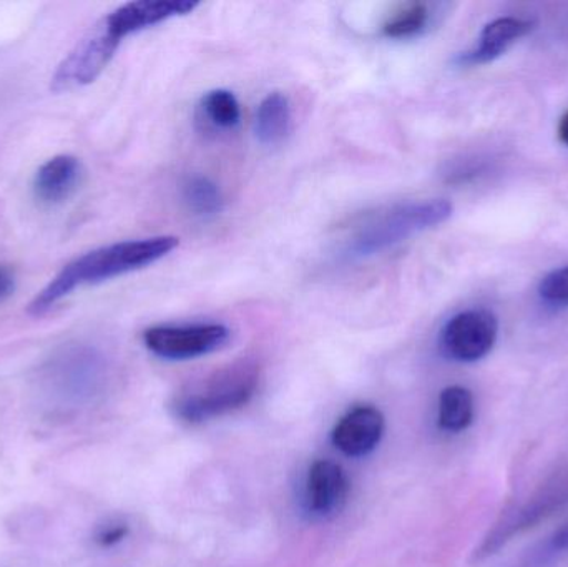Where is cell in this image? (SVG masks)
I'll use <instances>...</instances> for the list:
<instances>
[{
	"mask_svg": "<svg viewBox=\"0 0 568 567\" xmlns=\"http://www.w3.org/2000/svg\"><path fill=\"white\" fill-rule=\"evenodd\" d=\"M568 506V463L550 473L526 502L507 509L474 551V563L496 556L510 541L546 523Z\"/></svg>",
	"mask_w": 568,
	"mask_h": 567,
	"instance_id": "obj_5",
	"label": "cell"
},
{
	"mask_svg": "<svg viewBox=\"0 0 568 567\" xmlns=\"http://www.w3.org/2000/svg\"><path fill=\"white\" fill-rule=\"evenodd\" d=\"M16 290V276L12 270L7 266L0 265V303L6 302Z\"/></svg>",
	"mask_w": 568,
	"mask_h": 567,
	"instance_id": "obj_21",
	"label": "cell"
},
{
	"mask_svg": "<svg viewBox=\"0 0 568 567\" xmlns=\"http://www.w3.org/2000/svg\"><path fill=\"white\" fill-rule=\"evenodd\" d=\"M192 0H136L123 3L103 19L120 40L173 17L186 16L199 7Z\"/></svg>",
	"mask_w": 568,
	"mask_h": 567,
	"instance_id": "obj_11",
	"label": "cell"
},
{
	"mask_svg": "<svg viewBox=\"0 0 568 567\" xmlns=\"http://www.w3.org/2000/svg\"><path fill=\"white\" fill-rule=\"evenodd\" d=\"M176 236L130 240L85 253L63 266L62 272L30 303V313L39 316L52 310L73 290L95 285L159 262L179 246Z\"/></svg>",
	"mask_w": 568,
	"mask_h": 567,
	"instance_id": "obj_1",
	"label": "cell"
},
{
	"mask_svg": "<svg viewBox=\"0 0 568 567\" xmlns=\"http://www.w3.org/2000/svg\"><path fill=\"white\" fill-rule=\"evenodd\" d=\"M351 483L343 466L329 459L311 465L304 483V509L317 519L331 518L346 505Z\"/></svg>",
	"mask_w": 568,
	"mask_h": 567,
	"instance_id": "obj_9",
	"label": "cell"
},
{
	"mask_svg": "<svg viewBox=\"0 0 568 567\" xmlns=\"http://www.w3.org/2000/svg\"><path fill=\"white\" fill-rule=\"evenodd\" d=\"M83 166L72 155L50 159L33 176V195L42 205L53 206L69 200L82 182Z\"/></svg>",
	"mask_w": 568,
	"mask_h": 567,
	"instance_id": "obj_12",
	"label": "cell"
},
{
	"mask_svg": "<svg viewBox=\"0 0 568 567\" xmlns=\"http://www.w3.org/2000/svg\"><path fill=\"white\" fill-rule=\"evenodd\" d=\"M559 139L568 146V112L559 123Z\"/></svg>",
	"mask_w": 568,
	"mask_h": 567,
	"instance_id": "obj_23",
	"label": "cell"
},
{
	"mask_svg": "<svg viewBox=\"0 0 568 567\" xmlns=\"http://www.w3.org/2000/svg\"><path fill=\"white\" fill-rule=\"evenodd\" d=\"M430 22V9L427 3L410 2L399 7L384 22L383 33L389 39H410L419 36Z\"/></svg>",
	"mask_w": 568,
	"mask_h": 567,
	"instance_id": "obj_17",
	"label": "cell"
},
{
	"mask_svg": "<svg viewBox=\"0 0 568 567\" xmlns=\"http://www.w3.org/2000/svg\"><path fill=\"white\" fill-rule=\"evenodd\" d=\"M453 215L447 200H419L394 203L361 216L343 239V255L351 260L369 259L446 222Z\"/></svg>",
	"mask_w": 568,
	"mask_h": 567,
	"instance_id": "obj_2",
	"label": "cell"
},
{
	"mask_svg": "<svg viewBox=\"0 0 568 567\" xmlns=\"http://www.w3.org/2000/svg\"><path fill=\"white\" fill-rule=\"evenodd\" d=\"M476 406L474 395L466 386L453 385L443 389L437 406V426L440 432L457 433L466 432L474 423Z\"/></svg>",
	"mask_w": 568,
	"mask_h": 567,
	"instance_id": "obj_15",
	"label": "cell"
},
{
	"mask_svg": "<svg viewBox=\"0 0 568 567\" xmlns=\"http://www.w3.org/2000/svg\"><path fill=\"white\" fill-rule=\"evenodd\" d=\"M384 429L386 422L376 406H354L334 426L331 442L344 456L363 458L379 446Z\"/></svg>",
	"mask_w": 568,
	"mask_h": 567,
	"instance_id": "obj_10",
	"label": "cell"
},
{
	"mask_svg": "<svg viewBox=\"0 0 568 567\" xmlns=\"http://www.w3.org/2000/svg\"><path fill=\"white\" fill-rule=\"evenodd\" d=\"M203 113L216 129L230 130L242 119L239 100L230 90H212L203 97Z\"/></svg>",
	"mask_w": 568,
	"mask_h": 567,
	"instance_id": "obj_18",
	"label": "cell"
},
{
	"mask_svg": "<svg viewBox=\"0 0 568 567\" xmlns=\"http://www.w3.org/2000/svg\"><path fill=\"white\" fill-rule=\"evenodd\" d=\"M532 29V20L517 19V17H503V19L494 20L484 27L479 43L469 52L460 55L459 62L464 65L493 62Z\"/></svg>",
	"mask_w": 568,
	"mask_h": 567,
	"instance_id": "obj_13",
	"label": "cell"
},
{
	"mask_svg": "<svg viewBox=\"0 0 568 567\" xmlns=\"http://www.w3.org/2000/svg\"><path fill=\"white\" fill-rule=\"evenodd\" d=\"M550 545H552V548L556 549V551H568V523L562 529H559V531L554 535Z\"/></svg>",
	"mask_w": 568,
	"mask_h": 567,
	"instance_id": "obj_22",
	"label": "cell"
},
{
	"mask_svg": "<svg viewBox=\"0 0 568 567\" xmlns=\"http://www.w3.org/2000/svg\"><path fill=\"white\" fill-rule=\"evenodd\" d=\"M230 342V330L220 323L152 326L143 333L146 350L159 358L185 362L212 355Z\"/></svg>",
	"mask_w": 568,
	"mask_h": 567,
	"instance_id": "obj_6",
	"label": "cell"
},
{
	"mask_svg": "<svg viewBox=\"0 0 568 567\" xmlns=\"http://www.w3.org/2000/svg\"><path fill=\"white\" fill-rule=\"evenodd\" d=\"M258 385V365L242 360L190 383L176 395L172 408L183 422H209L248 405Z\"/></svg>",
	"mask_w": 568,
	"mask_h": 567,
	"instance_id": "obj_4",
	"label": "cell"
},
{
	"mask_svg": "<svg viewBox=\"0 0 568 567\" xmlns=\"http://www.w3.org/2000/svg\"><path fill=\"white\" fill-rule=\"evenodd\" d=\"M182 196L190 212L210 219L223 210V195L220 186L205 175H192L183 182Z\"/></svg>",
	"mask_w": 568,
	"mask_h": 567,
	"instance_id": "obj_16",
	"label": "cell"
},
{
	"mask_svg": "<svg viewBox=\"0 0 568 567\" xmlns=\"http://www.w3.org/2000/svg\"><path fill=\"white\" fill-rule=\"evenodd\" d=\"M539 295L549 305H568V266L554 270L544 276L539 286Z\"/></svg>",
	"mask_w": 568,
	"mask_h": 567,
	"instance_id": "obj_19",
	"label": "cell"
},
{
	"mask_svg": "<svg viewBox=\"0 0 568 567\" xmlns=\"http://www.w3.org/2000/svg\"><path fill=\"white\" fill-rule=\"evenodd\" d=\"M291 126V105L282 92H272L256 110L255 133L263 145H278L286 139Z\"/></svg>",
	"mask_w": 568,
	"mask_h": 567,
	"instance_id": "obj_14",
	"label": "cell"
},
{
	"mask_svg": "<svg viewBox=\"0 0 568 567\" xmlns=\"http://www.w3.org/2000/svg\"><path fill=\"white\" fill-rule=\"evenodd\" d=\"M129 536V526L123 523H110L97 531L95 543L100 548H112Z\"/></svg>",
	"mask_w": 568,
	"mask_h": 567,
	"instance_id": "obj_20",
	"label": "cell"
},
{
	"mask_svg": "<svg viewBox=\"0 0 568 567\" xmlns=\"http://www.w3.org/2000/svg\"><path fill=\"white\" fill-rule=\"evenodd\" d=\"M499 335V322L487 310L457 313L440 332V352L457 363H476L493 352Z\"/></svg>",
	"mask_w": 568,
	"mask_h": 567,
	"instance_id": "obj_7",
	"label": "cell"
},
{
	"mask_svg": "<svg viewBox=\"0 0 568 567\" xmlns=\"http://www.w3.org/2000/svg\"><path fill=\"white\" fill-rule=\"evenodd\" d=\"M109 366L102 353L82 343H67L37 369V386L47 405L73 412L92 405L106 386Z\"/></svg>",
	"mask_w": 568,
	"mask_h": 567,
	"instance_id": "obj_3",
	"label": "cell"
},
{
	"mask_svg": "<svg viewBox=\"0 0 568 567\" xmlns=\"http://www.w3.org/2000/svg\"><path fill=\"white\" fill-rule=\"evenodd\" d=\"M120 43L122 40L102 20L60 63L52 77V90L63 92L92 83L109 65Z\"/></svg>",
	"mask_w": 568,
	"mask_h": 567,
	"instance_id": "obj_8",
	"label": "cell"
}]
</instances>
